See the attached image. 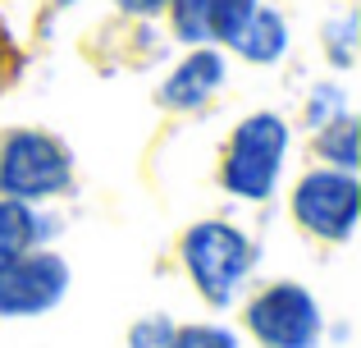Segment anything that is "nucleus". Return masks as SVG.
<instances>
[{"label":"nucleus","instance_id":"0eeeda50","mask_svg":"<svg viewBox=\"0 0 361 348\" xmlns=\"http://www.w3.org/2000/svg\"><path fill=\"white\" fill-rule=\"evenodd\" d=\"M224 83H229V60H224V51H215V46H192V51L160 78L156 101L165 110H174V115H197V110H206L215 101V92H224Z\"/></svg>","mask_w":361,"mask_h":348},{"label":"nucleus","instance_id":"9d476101","mask_svg":"<svg viewBox=\"0 0 361 348\" xmlns=\"http://www.w3.org/2000/svg\"><path fill=\"white\" fill-rule=\"evenodd\" d=\"M55 229H60V224H55L42 206H23V202L0 197V266L18 261L23 252L51 248Z\"/></svg>","mask_w":361,"mask_h":348},{"label":"nucleus","instance_id":"423d86ee","mask_svg":"<svg viewBox=\"0 0 361 348\" xmlns=\"http://www.w3.org/2000/svg\"><path fill=\"white\" fill-rule=\"evenodd\" d=\"M69 284H73V270L60 252L51 248L23 252L18 261L0 266V316H9V321L46 316L64 303Z\"/></svg>","mask_w":361,"mask_h":348},{"label":"nucleus","instance_id":"20e7f679","mask_svg":"<svg viewBox=\"0 0 361 348\" xmlns=\"http://www.w3.org/2000/svg\"><path fill=\"white\" fill-rule=\"evenodd\" d=\"M243 325L261 348H320L325 312L298 280H274L243 303Z\"/></svg>","mask_w":361,"mask_h":348},{"label":"nucleus","instance_id":"2eb2a0df","mask_svg":"<svg viewBox=\"0 0 361 348\" xmlns=\"http://www.w3.org/2000/svg\"><path fill=\"white\" fill-rule=\"evenodd\" d=\"M174 330H178V321L165 312L137 316L128 325V348H174Z\"/></svg>","mask_w":361,"mask_h":348},{"label":"nucleus","instance_id":"9b49d317","mask_svg":"<svg viewBox=\"0 0 361 348\" xmlns=\"http://www.w3.org/2000/svg\"><path fill=\"white\" fill-rule=\"evenodd\" d=\"M316 156L320 165H329V170H353L357 174V161H361V124L357 115L348 110L343 119H334V124L316 128Z\"/></svg>","mask_w":361,"mask_h":348},{"label":"nucleus","instance_id":"f3484780","mask_svg":"<svg viewBox=\"0 0 361 348\" xmlns=\"http://www.w3.org/2000/svg\"><path fill=\"white\" fill-rule=\"evenodd\" d=\"M51 5H55V9H69V5H78V0H51Z\"/></svg>","mask_w":361,"mask_h":348},{"label":"nucleus","instance_id":"39448f33","mask_svg":"<svg viewBox=\"0 0 361 348\" xmlns=\"http://www.w3.org/2000/svg\"><path fill=\"white\" fill-rule=\"evenodd\" d=\"M293 220L320 243H348L361 224V179L353 170L316 165L293 184Z\"/></svg>","mask_w":361,"mask_h":348},{"label":"nucleus","instance_id":"f8f14e48","mask_svg":"<svg viewBox=\"0 0 361 348\" xmlns=\"http://www.w3.org/2000/svg\"><path fill=\"white\" fill-rule=\"evenodd\" d=\"M348 92H343V83H316V88L307 92V106H302V119H307V128L316 133V128H325V124H334V119H343L348 115Z\"/></svg>","mask_w":361,"mask_h":348},{"label":"nucleus","instance_id":"f257e3e1","mask_svg":"<svg viewBox=\"0 0 361 348\" xmlns=\"http://www.w3.org/2000/svg\"><path fill=\"white\" fill-rule=\"evenodd\" d=\"M178 261H183L188 280H192L197 298L215 312L233 307L243 298L247 280L261 266V248L247 229L233 220H197L178 239Z\"/></svg>","mask_w":361,"mask_h":348},{"label":"nucleus","instance_id":"f03ea898","mask_svg":"<svg viewBox=\"0 0 361 348\" xmlns=\"http://www.w3.org/2000/svg\"><path fill=\"white\" fill-rule=\"evenodd\" d=\"M293 152V128L283 115L274 110H252L233 124L229 143H224L220 156V188L233 197V202H270L279 193L283 165H288Z\"/></svg>","mask_w":361,"mask_h":348},{"label":"nucleus","instance_id":"7ed1b4c3","mask_svg":"<svg viewBox=\"0 0 361 348\" xmlns=\"http://www.w3.org/2000/svg\"><path fill=\"white\" fill-rule=\"evenodd\" d=\"M73 193V152L51 128H9L0 133V197L23 206H46Z\"/></svg>","mask_w":361,"mask_h":348},{"label":"nucleus","instance_id":"4468645a","mask_svg":"<svg viewBox=\"0 0 361 348\" xmlns=\"http://www.w3.org/2000/svg\"><path fill=\"white\" fill-rule=\"evenodd\" d=\"M174 348H243L238 335L229 325H215V321H188L174 330Z\"/></svg>","mask_w":361,"mask_h":348},{"label":"nucleus","instance_id":"dca6fc26","mask_svg":"<svg viewBox=\"0 0 361 348\" xmlns=\"http://www.w3.org/2000/svg\"><path fill=\"white\" fill-rule=\"evenodd\" d=\"M115 9L128 18H160L169 9V0H115Z\"/></svg>","mask_w":361,"mask_h":348},{"label":"nucleus","instance_id":"1a4fd4ad","mask_svg":"<svg viewBox=\"0 0 361 348\" xmlns=\"http://www.w3.org/2000/svg\"><path fill=\"white\" fill-rule=\"evenodd\" d=\"M288 46H293L288 18H283L279 9H270V5H256L252 14H247V23L238 28V37L229 42V51L238 55V60H247V64L270 69V64H279L283 55H288Z\"/></svg>","mask_w":361,"mask_h":348},{"label":"nucleus","instance_id":"ddd939ff","mask_svg":"<svg viewBox=\"0 0 361 348\" xmlns=\"http://www.w3.org/2000/svg\"><path fill=\"white\" fill-rule=\"evenodd\" d=\"M325 55L334 69L357 64V14H338L334 23H325Z\"/></svg>","mask_w":361,"mask_h":348},{"label":"nucleus","instance_id":"6e6552de","mask_svg":"<svg viewBox=\"0 0 361 348\" xmlns=\"http://www.w3.org/2000/svg\"><path fill=\"white\" fill-rule=\"evenodd\" d=\"M261 5V0H169V32L174 42L192 46H215V51H229V42L238 37V28L247 23V14Z\"/></svg>","mask_w":361,"mask_h":348}]
</instances>
